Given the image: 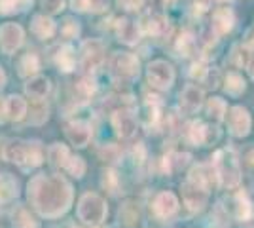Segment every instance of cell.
<instances>
[{"label":"cell","instance_id":"44dd1931","mask_svg":"<svg viewBox=\"0 0 254 228\" xmlns=\"http://www.w3.org/2000/svg\"><path fill=\"white\" fill-rule=\"evenodd\" d=\"M13 198H17V183L10 175H0V207L10 204Z\"/></svg>","mask_w":254,"mask_h":228},{"label":"cell","instance_id":"c3c4849f","mask_svg":"<svg viewBox=\"0 0 254 228\" xmlns=\"http://www.w3.org/2000/svg\"><path fill=\"white\" fill-rule=\"evenodd\" d=\"M247 163H249V165H251V167L254 169V149L249 152V154H247Z\"/></svg>","mask_w":254,"mask_h":228},{"label":"cell","instance_id":"7c38bea8","mask_svg":"<svg viewBox=\"0 0 254 228\" xmlns=\"http://www.w3.org/2000/svg\"><path fill=\"white\" fill-rule=\"evenodd\" d=\"M112 126L116 130V135L122 139H129L135 135L137 130V120L129 110H116L112 114Z\"/></svg>","mask_w":254,"mask_h":228},{"label":"cell","instance_id":"2e32d148","mask_svg":"<svg viewBox=\"0 0 254 228\" xmlns=\"http://www.w3.org/2000/svg\"><path fill=\"white\" fill-rule=\"evenodd\" d=\"M50 91V80L46 76H32L31 80L25 84V93L32 101H42Z\"/></svg>","mask_w":254,"mask_h":228},{"label":"cell","instance_id":"74e56055","mask_svg":"<svg viewBox=\"0 0 254 228\" xmlns=\"http://www.w3.org/2000/svg\"><path fill=\"white\" fill-rule=\"evenodd\" d=\"M61 33L66 36V38H76L80 34V25L74 19H64V23L61 25Z\"/></svg>","mask_w":254,"mask_h":228},{"label":"cell","instance_id":"7dc6e473","mask_svg":"<svg viewBox=\"0 0 254 228\" xmlns=\"http://www.w3.org/2000/svg\"><path fill=\"white\" fill-rule=\"evenodd\" d=\"M150 2H152V6H154V8H163L169 0H150Z\"/></svg>","mask_w":254,"mask_h":228},{"label":"cell","instance_id":"f1b7e54d","mask_svg":"<svg viewBox=\"0 0 254 228\" xmlns=\"http://www.w3.org/2000/svg\"><path fill=\"white\" fill-rule=\"evenodd\" d=\"M93 93H95V82L91 78H82L74 84V97H78L80 101L91 99Z\"/></svg>","mask_w":254,"mask_h":228},{"label":"cell","instance_id":"ba28073f","mask_svg":"<svg viewBox=\"0 0 254 228\" xmlns=\"http://www.w3.org/2000/svg\"><path fill=\"white\" fill-rule=\"evenodd\" d=\"M105 61V48L99 40H87V42L82 46V69L84 71H95L99 67L103 65Z\"/></svg>","mask_w":254,"mask_h":228},{"label":"cell","instance_id":"7a4b0ae2","mask_svg":"<svg viewBox=\"0 0 254 228\" xmlns=\"http://www.w3.org/2000/svg\"><path fill=\"white\" fill-rule=\"evenodd\" d=\"M214 173L220 179V185L226 188H233L241 181V167H239V158L232 149H222L214 154Z\"/></svg>","mask_w":254,"mask_h":228},{"label":"cell","instance_id":"d4e9b609","mask_svg":"<svg viewBox=\"0 0 254 228\" xmlns=\"http://www.w3.org/2000/svg\"><path fill=\"white\" fill-rule=\"evenodd\" d=\"M11 221H13V228H40L38 223L34 221V217L25 207H15V211L11 215Z\"/></svg>","mask_w":254,"mask_h":228},{"label":"cell","instance_id":"ac0fdd59","mask_svg":"<svg viewBox=\"0 0 254 228\" xmlns=\"http://www.w3.org/2000/svg\"><path fill=\"white\" fill-rule=\"evenodd\" d=\"M142 25H144V29H146V33L154 34V36H167L171 33V25L169 21L165 19V17H161V15H144V19H142Z\"/></svg>","mask_w":254,"mask_h":228},{"label":"cell","instance_id":"e575fe53","mask_svg":"<svg viewBox=\"0 0 254 228\" xmlns=\"http://www.w3.org/2000/svg\"><path fill=\"white\" fill-rule=\"evenodd\" d=\"M203 130H205V124L203 122H193L188 126V139L193 145H203Z\"/></svg>","mask_w":254,"mask_h":228},{"label":"cell","instance_id":"d6986e66","mask_svg":"<svg viewBox=\"0 0 254 228\" xmlns=\"http://www.w3.org/2000/svg\"><path fill=\"white\" fill-rule=\"evenodd\" d=\"M233 215H235L237 221H241V223H247V221L253 219L254 215L253 204H251V200L243 192H239V194L233 198Z\"/></svg>","mask_w":254,"mask_h":228},{"label":"cell","instance_id":"9c48e42d","mask_svg":"<svg viewBox=\"0 0 254 228\" xmlns=\"http://www.w3.org/2000/svg\"><path fill=\"white\" fill-rule=\"evenodd\" d=\"M23 44V29L17 23H4L0 27V48L4 54H13Z\"/></svg>","mask_w":254,"mask_h":228},{"label":"cell","instance_id":"83f0119b","mask_svg":"<svg viewBox=\"0 0 254 228\" xmlns=\"http://www.w3.org/2000/svg\"><path fill=\"white\" fill-rule=\"evenodd\" d=\"M226 86H224V89H226V93H230V95H233V97H237V95H241L245 91V80L243 76H239L237 73H230V75L226 76V82H224Z\"/></svg>","mask_w":254,"mask_h":228},{"label":"cell","instance_id":"836d02e7","mask_svg":"<svg viewBox=\"0 0 254 228\" xmlns=\"http://www.w3.org/2000/svg\"><path fill=\"white\" fill-rule=\"evenodd\" d=\"M64 169L72 175V177H78V179H80V177H84V173H85V163L82 158L70 156L68 162H66V165H64Z\"/></svg>","mask_w":254,"mask_h":228},{"label":"cell","instance_id":"5b68a950","mask_svg":"<svg viewBox=\"0 0 254 228\" xmlns=\"http://www.w3.org/2000/svg\"><path fill=\"white\" fill-rule=\"evenodd\" d=\"M138 59L133 54H126V52H118L110 57V69L112 73L122 78V80H133L138 76Z\"/></svg>","mask_w":254,"mask_h":228},{"label":"cell","instance_id":"8d00e7d4","mask_svg":"<svg viewBox=\"0 0 254 228\" xmlns=\"http://www.w3.org/2000/svg\"><path fill=\"white\" fill-rule=\"evenodd\" d=\"M27 6L25 0H0V11L2 13H13L15 10H23Z\"/></svg>","mask_w":254,"mask_h":228},{"label":"cell","instance_id":"277c9868","mask_svg":"<svg viewBox=\"0 0 254 228\" xmlns=\"http://www.w3.org/2000/svg\"><path fill=\"white\" fill-rule=\"evenodd\" d=\"M78 217L84 221L85 225H99L103 219L106 217V204L101 196L87 192L80 198L78 204Z\"/></svg>","mask_w":254,"mask_h":228},{"label":"cell","instance_id":"d6a6232c","mask_svg":"<svg viewBox=\"0 0 254 228\" xmlns=\"http://www.w3.org/2000/svg\"><path fill=\"white\" fill-rule=\"evenodd\" d=\"M197 50V40L193 38V34L184 33L179 38V52L180 55H193Z\"/></svg>","mask_w":254,"mask_h":228},{"label":"cell","instance_id":"816d5d0a","mask_svg":"<svg viewBox=\"0 0 254 228\" xmlns=\"http://www.w3.org/2000/svg\"><path fill=\"white\" fill-rule=\"evenodd\" d=\"M25 2H27V4H29V2H32V0H25Z\"/></svg>","mask_w":254,"mask_h":228},{"label":"cell","instance_id":"d590c367","mask_svg":"<svg viewBox=\"0 0 254 228\" xmlns=\"http://www.w3.org/2000/svg\"><path fill=\"white\" fill-rule=\"evenodd\" d=\"M34 103L36 105H34V109L31 112V122L32 124H42L48 118V107L42 105V101H34Z\"/></svg>","mask_w":254,"mask_h":228},{"label":"cell","instance_id":"4fadbf2b","mask_svg":"<svg viewBox=\"0 0 254 228\" xmlns=\"http://www.w3.org/2000/svg\"><path fill=\"white\" fill-rule=\"evenodd\" d=\"M64 133H66V139L72 143L74 147L82 149L91 139V126L87 122H84V120H76V122L66 124Z\"/></svg>","mask_w":254,"mask_h":228},{"label":"cell","instance_id":"4dcf8cb0","mask_svg":"<svg viewBox=\"0 0 254 228\" xmlns=\"http://www.w3.org/2000/svg\"><path fill=\"white\" fill-rule=\"evenodd\" d=\"M190 160V154H180V152H173L165 158V169L169 173H175V171H180L186 163Z\"/></svg>","mask_w":254,"mask_h":228},{"label":"cell","instance_id":"603a6c76","mask_svg":"<svg viewBox=\"0 0 254 228\" xmlns=\"http://www.w3.org/2000/svg\"><path fill=\"white\" fill-rule=\"evenodd\" d=\"M212 175H214L212 165H203V163H199V165H195V167L190 171V181L191 183H195V185L209 188L212 183Z\"/></svg>","mask_w":254,"mask_h":228},{"label":"cell","instance_id":"7bdbcfd3","mask_svg":"<svg viewBox=\"0 0 254 228\" xmlns=\"http://www.w3.org/2000/svg\"><path fill=\"white\" fill-rule=\"evenodd\" d=\"M99 156H101L103 160H116L118 149L116 147H112V145H108V147H105V149L99 151Z\"/></svg>","mask_w":254,"mask_h":228},{"label":"cell","instance_id":"f6af8a7d","mask_svg":"<svg viewBox=\"0 0 254 228\" xmlns=\"http://www.w3.org/2000/svg\"><path fill=\"white\" fill-rule=\"evenodd\" d=\"M72 8L78 11L87 10V0H72Z\"/></svg>","mask_w":254,"mask_h":228},{"label":"cell","instance_id":"30bf717a","mask_svg":"<svg viewBox=\"0 0 254 228\" xmlns=\"http://www.w3.org/2000/svg\"><path fill=\"white\" fill-rule=\"evenodd\" d=\"M228 128L235 137H245L251 131V114L243 107H233L228 110Z\"/></svg>","mask_w":254,"mask_h":228},{"label":"cell","instance_id":"8fae6325","mask_svg":"<svg viewBox=\"0 0 254 228\" xmlns=\"http://www.w3.org/2000/svg\"><path fill=\"white\" fill-rule=\"evenodd\" d=\"M152 209L158 219H171L179 211V200L173 192H159L152 202Z\"/></svg>","mask_w":254,"mask_h":228},{"label":"cell","instance_id":"3957f363","mask_svg":"<svg viewBox=\"0 0 254 228\" xmlns=\"http://www.w3.org/2000/svg\"><path fill=\"white\" fill-rule=\"evenodd\" d=\"M4 158L8 162L19 163L23 167H36L44 160L42 147L38 143L27 141H10L4 147Z\"/></svg>","mask_w":254,"mask_h":228},{"label":"cell","instance_id":"52a82bcc","mask_svg":"<svg viewBox=\"0 0 254 228\" xmlns=\"http://www.w3.org/2000/svg\"><path fill=\"white\" fill-rule=\"evenodd\" d=\"M182 200H184V204H186V207L190 209L191 213L201 211L205 204H207V200H209V188L195 185L188 179L182 185Z\"/></svg>","mask_w":254,"mask_h":228},{"label":"cell","instance_id":"ab89813d","mask_svg":"<svg viewBox=\"0 0 254 228\" xmlns=\"http://www.w3.org/2000/svg\"><path fill=\"white\" fill-rule=\"evenodd\" d=\"M116 185H118V175L114 171H106L105 177H103V186L108 188L110 192H116Z\"/></svg>","mask_w":254,"mask_h":228},{"label":"cell","instance_id":"60d3db41","mask_svg":"<svg viewBox=\"0 0 254 228\" xmlns=\"http://www.w3.org/2000/svg\"><path fill=\"white\" fill-rule=\"evenodd\" d=\"M118 6L127 11H137L142 8V0H118Z\"/></svg>","mask_w":254,"mask_h":228},{"label":"cell","instance_id":"8992f818","mask_svg":"<svg viewBox=\"0 0 254 228\" xmlns=\"http://www.w3.org/2000/svg\"><path fill=\"white\" fill-rule=\"evenodd\" d=\"M146 75H148V82L158 89H169L175 82V71L167 61H152L146 69Z\"/></svg>","mask_w":254,"mask_h":228},{"label":"cell","instance_id":"4316f807","mask_svg":"<svg viewBox=\"0 0 254 228\" xmlns=\"http://www.w3.org/2000/svg\"><path fill=\"white\" fill-rule=\"evenodd\" d=\"M48 156H50V162H52L55 167H63L64 169V165H66L68 158H70V152H68L66 147L55 143L52 149H50V152H48Z\"/></svg>","mask_w":254,"mask_h":228},{"label":"cell","instance_id":"f546056e","mask_svg":"<svg viewBox=\"0 0 254 228\" xmlns=\"http://www.w3.org/2000/svg\"><path fill=\"white\" fill-rule=\"evenodd\" d=\"M138 217H140V213H138V207L133 204V202H127L122 206L120 209V219H122V223L127 225V227H135L138 223Z\"/></svg>","mask_w":254,"mask_h":228},{"label":"cell","instance_id":"cb8c5ba5","mask_svg":"<svg viewBox=\"0 0 254 228\" xmlns=\"http://www.w3.org/2000/svg\"><path fill=\"white\" fill-rule=\"evenodd\" d=\"M17 69H19V75H21L23 78H27V76H31V75H36L38 69H40V59H38V55L32 54V52L25 54L21 59H19Z\"/></svg>","mask_w":254,"mask_h":228},{"label":"cell","instance_id":"484cf974","mask_svg":"<svg viewBox=\"0 0 254 228\" xmlns=\"http://www.w3.org/2000/svg\"><path fill=\"white\" fill-rule=\"evenodd\" d=\"M57 65L61 71L64 73H68V71H72L76 65V54L74 50L70 48V46H63V48H59V52H57Z\"/></svg>","mask_w":254,"mask_h":228},{"label":"cell","instance_id":"681fc988","mask_svg":"<svg viewBox=\"0 0 254 228\" xmlns=\"http://www.w3.org/2000/svg\"><path fill=\"white\" fill-rule=\"evenodd\" d=\"M4 84H6V75H4V71L0 69V89L4 87Z\"/></svg>","mask_w":254,"mask_h":228},{"label":"cell","instance_id":"9a60e30c","mask_svg":"<svg viewBox=\"0 0 254 228\" xmlns=\"http://www.w3.org/2000/svg\"><path fill=\"white\" fill-rule=\"evenodd\" d=\"M203 105V89H199L197 86H190L184 87V91L180 93V109L188 114H193L201 109Z\"/></svg>","mask_w":254,"mask_h":228},{"label":"cell","instance_id":"5bb4252c","mask_svg":"<svg viewBox=\"0 0 254 228\" xmlns=\"http://www.w3.org/2000/svg\"><path fill=\"white\" fill-rule=\"evenodd\" d=\"M233 23H235V17H233L232 8L228 6H220L212 11V23L211 29L216 33V36H222V34H228L233 29Z\"/></svg>","mask_w":254,"mask_h":228},{"label":"cell","instance_id":"b9f144b4","mask_svg":"<svg viewBox=\"0 0 254 228\" xmlns=\"http://www.w3.org/2000/svg\"><path fill=\"white\" fill-rule=\"evenodd\" d=\"M209 71H211V69H207L203 63H195V65L191 67V76H193V78H197V80H207Z\"/></svg>","mask_w":254,"mask_h":228},{"label":"cell","instance_id":"6da1fadb","mask_svg":"<svg viewBox=\"0 0 254 228\" xmlns=\"http://www.w3.org/2000/svg\"><path fill=\"white\" fill-rule=\"evenodd\" d=\"M29 200L44 217H59L72 204V186L61 175H36L29 183Z\"/></svg>","mask_w":254,"mask_h":228},{"label":"cell","instance_id":"bcb514c9","mask_svg":"<svg viewBox=\"0 0 254 228\" xmlns=\"http://www.w3.org/2000/svg\"><path fill=\"white\" fill-rule=\"evenodd\" d=\"M212 2H220V0H195V4H199V8H201V10L209 8Z\"/></svg>","mask_w":254,"mask_h":228},{"label":"cell","instance_id":"ee69618b","mask_svg":"<svg viewBox=\"0 0 254 228\" xmlns=\"http://www.w3.org/2000/svg\"><path fill=\"white\" fill-rule=\"evenodd\" d=\"M108 6V0H87V10L91 11H105Z\"/></svg>","mask_w":254,"mask_h":228},{"label":"cell","instance_id":"f5cc1de1","mask_svg":"<svg viewBox=\"0 0 254 228\" xmlns=\"http://www.w3.org/2000/svg\"><path fill=\"white\" fill-rule=\"evenodd\" d=\"M169 2H177V0H169Z\"/></svg>","mask_w":254,"mask_h":228},{"label":"cell","instance_id":"1f68e13d","mask_svg":"<svg viewBox=\"0 0 254 228\" xmlns=\"http://www.w3.org/2000/svg\"><path fill=\"white\" fill-rule=\"evenodd\" d=\"M207 114H209L214 122H220V120L224 118V114H226V103L218 97L211 99V101L207 103Z\"/></svg>","mask_w":254,"mask_h":228},{"label":"cell","instance_id":"ffe728a7","mask_svg":"<svg viewBox=\"0 0 254 228\" xmlns=\"http://www.w3.org/2000/svg\"><path fill=\"white\" fill-rule=\"evenodd\" d=\"M116 34L122 42L137 44L138 36H140V31H138V27L133 21H129V19H120V21L116 23Z\"/></svg>","mask_w":254,"mask_h":228},{"label":"cell","instance_id":"f907efd6","mask_svg":"<svg viewBox=\"0 0 254 228\" xmlns=\"http://www.w3.org/2000/svg\"><path fill=\"white\" fill-rule=\"evenodd\" d=\"M249 71H251V76L254 78V59L251 61V65H249Z\"/></svg>","mask_w":254,"mask_h":228},{"label":"cell","instance_id":"7402d4cb","mask_svg":"<svg viewBox=\"0 0 254 228\" xmlns=\"http://www.w3.org/2000/svg\"><path fill=\"white\" fill-rule=\"evenodd\" d=\"M31 31L42 40L44 38H52L53 33H55V23L46 15H36L31 23Z\"/></svg>","mask_w":254,"mask_h":228},{"label":"cell","instance_id":"f35d334b","mask_svg":"<svg viewBox=\"0 0 254 228\" xmlns=\"http://www.w3.org/2000/svg\"><path fill=\"white\" fill-rule=\"evenodd\" d=\"M42 8L48 13H59L64 8V0H42Z\"/></svg>","mask_w":254,"mask_h":228},{"label":"cell","instance_id":"e0dca14e","mask_svg":"<svg viewBox=\"0 0 254 228\" xmlns=\"http://www.w3.org/2000/svg\"><path fill=\"white\" fill-rule=\"evenodd\" d=\"M4 110H6V118L11 122H19L27 114V103L19 95H10L4 101Z\"/></svg>","mask_w":254,"mask_h":228}]
</instances>
